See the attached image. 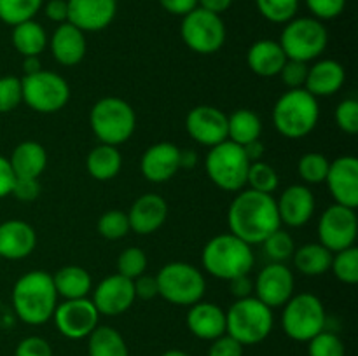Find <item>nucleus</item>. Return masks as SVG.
<instances>
[{"instance_id": "51", "label": "nucleus", "mask_w": 358, "mask_h": 356, "mask_svg": "<svg viewBox=\"0 0 358 356\" xmlns=\"http://www.w3.org/2000/svg\"><path fill=\"white\" fill-rule=\"evenodd\" d=\"M133 288H135V297H138L142 300H150L159 295L156 276L145 274V272L142 276H138V278L133 279Z\"/></svg>"}, {"instance_id": "37", "label": "nucleus", "mask_w": 358, "mask_h": 356, "mask_svg": "<svg viewBox=\"0 0 358 356\" xmlns=\"http://www.w3.org/2000/svg\"><path fill=\"white\" fill-rule=\"evenodd\" d=\"M247 185L252 191L273 194L280 185L278 173L271 164L264 163V161H255V163H250V168H248Z\"/></svg>"}, {"instance_id": "29", "label": "nucleus", "mask_w": 358, "mask_h": 356, "mask_svg": "<svg viewBox=\"0 0 358 356\" xmlns=\"http://www.w3.org/2000/svg\"><path fill=\"white\" fill-rule=\"evenodd\" d=\"M52 283L58 297L63 300L84 299L93 290V279L84 267L79 265H65L52 274Z\"/></svg>"}, {"instance_id": "2", "label": "nucleus", "mask_w": 358, "mask_h": 356, "mask_svg": "<svg viewBox=\"0 0 358 356\" xmlns=\"http://www.w3.org/2000/svg\"><path fill=\"white\" fill-rule=\"evenodd\" d=\"M58 293L52 276L45 271H30L21 276L13 286V307L16 316L23 323L38 325L52 320Z\"/></svg>"}, {"instance_id": "12", "label": "nucleus", "mask_w": 358, "mask_h": 356, "mask_svg": "<svg viewBox=\"0 0 358 356\" xmlns=\"http://www.w3.org/2000/svg\"><path fill=\"white\" fill-rule=\"evenodd\" d=\"M180 35L191 51L198 54H213L226 42V24L219 14L196 7L182 17Z\"/></svg>"}, {"instance_id": "17", "label": "nucleus", "mask_w": 358, "mask_h": 356, "mask_svg": "<svg viewBox=\"0 0 358 356\" xmlns=\"http://www.w3.org/2000/svg\"><path fill=\"white\" fill-rule=\"evenodd\" d=\"M135 299L133 281L119 272L101 279L93 290V304L100 316H119L135 304Z\"/></svg>"}, {"instance_id": "27", "label": "nucleus", "mask_w": 358, "mask_h": 356, "mask_svg": "<svg viewBox=\"0 0 358 356\" xmlns=\"http://www.w3.org/2000/svg\"><path fill=\"white\" fill-rule=\"evenodd\" d=\"M285 61L287 56L280 42L269 40V38L254 42L247 52V65L250 66L252 72L266 79L278 75Z\"/></svg>"}, {"instance_id": "23", "label": "nucleus", "mask_w": 358, "mask_h": 356, "mask_svg": "<svg viewBox=\"0 0 358 356\" xmlns=\"http://www.w3.org/2000/svg\"><path fill=\"white\" fill-rule=\"evenodd\" d=\"M37 246V234L30 223L23 220H6L0 223V258L21 260Z\"/></svg>"}, {"instance_id": "32", "label": "nucleus", "mask_w": 358, "mask_h": 356, "mask_svg": "<svg viewBox=\"0 0 358 356\" xmlns=\"http://www.w3.org/2000/svg\"><path fill=\"white\" fill-rule=\"evenodd\" d=\"M262 122L254 110L240 108L227 115V140L238 143V145H247L261 138Z\"/></svg>"}, {"instance_id": "11", "label": "nucleus", "mask_w": 358, "mask_h": 356, "mask_svg": "<svg viewBox=\"0 0 358 356\" xmlns=\"http://www.w3.org/2000/svg\"><path fill=\"white\" fill-rule=\"evenodd\" d=\"M23 101L38 114H56L63 110L70 100V86L56 72H41L21 79Z\"/></svg>"}, {"instance_id": "13", "label": "nucleus", "mask_w": 358, "mask_h": 356, "mask_svg": "<svg viewBox=\"0 0 358 356\" xmlns=\"http://www.w3.org/2000/svg\"><path fill=\"white\" fill-rule=\"evenodd\" d=\"M358 234V220L353 208L332 205L322 213L318 220V237L331 253L355 246Z\"/></svg>"}, {"instance_id": "53", "label": "nucleus", "mask_w": 358, "mask_h": 356, "mask_svg": "<svg viewBox=\"0 0 358 356\" xmlns=\"http://www.w3.org/2000/svg\"><path fill=\"white\" fill-rule=\"evenodd\" d=\"M44 14L48 20L55 21V23H65L69 20V6H66V0H49L44 6Z\"/></svg>"}, {"instance_id": "21", "label": "nucleus", "mask_w": 358, "mask_h": 356, "mask_svg": "<svg viewBox=\"0 0 358 356\" xmlns=\"http://www.w3.org/2000/svg\"><path fill=\"white\" fill-rule=\"evenodd\" d=\"M280 223L289 227H303L315 213V195L306 185H290L280 194L276 201Z\"/></svg>"}, {"instance_id": "15", "label": "nucleus", "mask_w": 358, "mask_h": 356, "mask_svg": "<svg viewBox=\"0 0 358 356\" xmlns=\"http://www.w3.org/2000/svg\"><path fill=\"white\" fill-rule=\"evenodd\" d=\"M294 274L289 265L271 262L259 272L257 279L254 281V297H257L266 306L276 309L283 307L294 295Z\"/></svg>"}, {"instance_id": "60", "label": "nucleus", "mask_w": 358, "mask_h": 356, "mask_svg": "<svg viewBox=\"0 0 358 356\" xmlns=\"http://www.w3.org/2000/svg\"><path fill=\"white\" fill-rule=\"evenodd\" d=\"M161 356H191V355H187L185 351H180V349H170V351L163 353Z\"/></svg>"}, {"instance_id": "38", "label": "nucleus", "mask_w": 358, "mask_h": 356, "mask_svg": "<svg viewBox=\"0 0 358 356\" xmlns=\"http://www.w3.org/2000/svg\"><path fill=\"white\" fill-rule=\"evenodd\" d=\"M332 272L345 285L358 283V248L352 246L332 253Z\"/></svg>"}, {"instance_id": "40", "label": "nucleus", "mask_w": 358, "mask_h": 356, "mask_svg": "<svg viewBox=\"0 0 358 356\" xmlns=\"http://www.w3.org/2000/svg\"><path fill=\"white\" fill-rule=\"evenodd\" d=\"M255 3L262 17L278 24L294 20L299 9V0H255Z\"/></svg>"}, {"instance_id": "28", "label": "nucleus", "mask_w": 358, "mask_h": 356, "mask_svg": "<svg viewBox=\"0 0 358 356\" xmlns=\"http://www.w3.org/2000/svg\"><path fill=\"white\" fill-rule=\"evenodd\" d=\"M16 178H38L48 166V152L37 142H21L9 157Z\"/></svg>"}, {"instance_id": "22", "label": "nucleus", "mask_w": 358, "mask_h": 356, "mask_svg": "<svg viewBox=\"0 0 358 356\" xmlns=\"http://www.w3.org/2000/svg\"><path fill=\"white\" fill-rule=\"evenodd\" d=\"M168 216V205L159 194H143L136 199L128 212L129 229L140 236L156 232Z\"/></svg>"}, {"instance_id": "34", "label": "nucleus", "mask_w": 358, "mask_h": 356, "mask_svg": "<svg viewBox=\"0 0 358 356\" xmlns=\"http://www.w3.org/2000/svg\"><path fill=\"white\" fill-rule=\"evenodd\" d=\"M90 356H129L124 337L112 327L98 325L87 337Z\"/></svg>"}, {"instance_id": "33", "label": "nucleus", "mask_w": 358, "mask_h": 356, "mask_svg": "<svg viewBox=\"0 0 358 356\" xmlns=\"http://www.w3.org/2000/svg\"><path fill=\"white\" fill-rule=\"evenodd\" d=\"M13 45L21 56H38L48 47V34L35 20L13 27Z\"/></svg>"}, {"instance_id": "10", "label": "nucleus", "mask_w": 358, "mask_h": 356, "mask_svg": "<svg viewBox=\"0 0 358 356\" xmlns=\"http://www.w3.org/2000/svg\"><path fill=\"white\" fill-rule=\"evenodd\" d=\"M325 307L313 293H299L290 297L283 306L282 328L287 337L297 342H308L325 330Z\"/></svg>"}, {"instance_id": "25", "label": "nucleus", "mask_w": 358, "mask_h": 356, "mask_svg": "<svg viewBox=\"0 0 358 356\" xmlns=\"http://www.w3.org/2000/svg\"><path fill=\"white\" fill-rule=\"evenodd\" d=\"M87 51L84 31L65 21L55 30L51 37V52L63 66H76L84 59Z\"/></svg>"}, {"instance_id": "24", "label": "nucleus", "mask_w": 358, "mask_h": 356, "mask_svg": "<svg viewBox=\"0 0 358 356\" xmlns=\"http://www.w3.org/2000/svg\"><path fill=\"white\" fill-rule=\"evenodd\" d=\"M185 321L191 334L201 341H215L226 334V313L213 302L192 304Z\"/></svg>"}, {"instance_id": "39", "label": "nucleus", "mask_w": 358, "mask_h": 356, "mask_svg": "<svg viewBox=\"0 0 358 356\" xmlns=\"http://www.w3.org/2000/svg\"><path fill=\"white\" fill-rule=\"evenodd\" d=\"M261 244H264L266 257L271 262H280V264H285L287 260H290L294 251H296V243H294L292 236L283 229H276Z\"/></svg>"}, {"instance_id": "44", "label": "nucleus", "mask_w": 358, "mask_h": 356, "mask_svg": "<svg viewBox=\"0 0 358 356\" xmlns=\"http://www.w3.org/2000/svg\"><path fill=\"white\" fill-rule=\"evenodd\" d=\"M23 101L21 79L16 75L0 77V114H9L16 110Z\"/></svg>"}, {"instance_id": "36", "label": "nucleus", "mask_w": 358, "mask_h": 356, "mask_svg": "<svg viewBox=\"0 0 358 356\" xmlns=\"http://www.w3.org/2000/svg\"><path fill=\"white\" fill-rule=\"evenodd\" d=\"M329 166H331V161H329L324 154L308 152L304 154L299 159V163H297V173H299L301 180L306 181V184H325Z\"/></svg>"}, {"instance_id": "19", "label": "nucleus", "mask_w": 358, "mask_h": 356, "mask_svg": "<svg viewBox=\"0 0 358 356\" xmlns=\"http://www.w3.org/2000/svg\"><path fill=\"white\" fill-rule=\"evenodd\" d=\"M69 23L83 31H101L114 21L117 0H66Z\"/></svg>"}, {"instance_id": "3", "label": "nucleus", "mask_w": 358, "mask_h": 356, "mask_svg": "<svg viewBox=\"0 0 358 356\" xmlns=\"http://www.w3.org/2000/svg\"><path fill=\"white\" fill-rule=\"evenodd\" d=\"M201 264L210 276L229 281L238 276L250 274L255 255L250 244L234 234H219L203 248Z\"/></svg>"}, {"instance_id": "9", "label": "nucleus", "mask_w": 358, "mask_h": 356, "mask_svg": "<svg viewBox=\"0 0 358 356\" xmlns=\"http://www.w3.org/2000/svg\"><path fill=\"white\" fill-rule=\"evenodd\" d=\"M327 44V28L317 17H294L285 23L280 37V45L287 59L303 63L317 59L325 51Z\"/></svg>"}, {"instance_id": "52", "label": "nucleus", "mask_w": 358, "mask_h": 356, "mask_svg": "<svg viewBox=\"0 0 358 356\" xmlns=\"http://www.w3.org/2000/svg\"><path fill=\"white\" fill-rule=\"evenodd\" d=\"M14 180H16V175H14L13 168H10L9 159L0 156V199L10 195Z\"/></svg>"}, {"instance_id": "50", "label": "nucleus", "mask_w": 358, "mask_h": 356, "mask_svg": "<svg viewBox=\"0 0 358 356\" xmlns=\"http://www.w3.org/2000/svg\"><path fill=\"white\" fill-rule=\"evenodd\" d=\"M41 194V184H38V178H16L13 185V192L10 195H14L20 201H34Z\"/></svg>"}, {"instance_id": "16", "label": "nucleus", "mask_w": 358, "mask_h": 356, "mask_svg": "<svg viewBox=\"0 0 358 356\" xmlns=\"http://www.w3.org/2000/svg\"><path fill=\"white\" fill-rule=\"evenodd\" d=\"M185 129L194 142L212 149L227 140V115L212 105H199L185 117Z\"/></svg>"}, {"instance_id": "4", "label": "nucleus", "mask_w": 358, "mask_h": 356, "mask_svg": "<svg viewBox=\"0 0 358 356\" xmlns=\"http://www.w3.org/2000/svg\"><path fill=\"white\" fill-rule=\"evenodd\" d=\"M320 119V105L304 87L289 89L276 100L273 108V124L276 131L289 140L310 135Z\"/></svg>"}, {"instance_id": "6", "label": "nucleus", "mask_w": 358, "mask_h": 356, "mask_svg": "<svg viewBox=\"0 0 358 356\" xmlns=\"http://www.w3.org/2000/svg\"><path fill=\"white\" fill-rule=\"evenodd\" d=\"M90 124L100 143L117 147L128 142L135 133L136 114L128 101L117 96H107L93 105Z\"/></svg>"}, {"instance_id": "31", "label": "nucleus", "mask_w": 358, "mask_h": 356, "mask_svg": "<svg viewBox=\"0 0 358 356\" xmlns=\"http://www.w3.org/2000/svg\"><path fill=\"white\" fill-rule=\"evenodd\" d=\"M294 265L304 276H322L331 269L332 253L320 243H306L296 248L292 255Z\"/></svg>"}, {"instance_id": "5", "label": "nucleus", "mask_w": 358, "mask_h": 356, "mask_svg": "<svg viewBox=\"0 0 358 356\" xmlns=\"http://www.w3.org/2000/svg\"><path fill=\"white\" fill-rule=\"evenodd\" d=\"M273 325V309L254 295L236 299L226 313V334L241 346H255L268 339Z\"/></svg>"}, {"instance_id": "8", "label": "nucleus", "mask_w": 358, "mask_h": 356, "mask_svg": "<svg viewBox=\"0 0 358 356\" xmlns=\"http://www.w3.org/2000/svg\"><path fill=\"white\" fill-rule=\"evenodd\" d=\"M205 168L208 178L217 187L226 192H240L247 185L250 161L245 156L243 147L226 140L210 149Z\"/></svg>"}, {"instance_id": "20", "label": "nucleus", "mask_w": 358, "mask_h": 356, "mask_svg": "<svg viewBox=\"0 0 358 356\" xmlns=\"http://www.w3.org/2000/svg\"><path fill=\"white\" fill-rule=\"evenodd\" d=\"M180 170V149L175 143L159 142L149 147L140 161L143 178L152 184H164L171 180Z\"/></svg>"}, {"instance_id": "57", "label": "nucleus", "mask_w": 358, "mask_h": 356, "mask_svg": "<svg viewBox=\"0 0 358 356\" xmlns=\"http://www.w3.org/2000/svg\"><path fill=\"white\" fill-rule=\"evenodd\" d=\"M243 150L247 159L250 161V163H255V161H261L262 154H264V145H262L261 140H255V142L243 145Z\"/></svg>"}, {"instance_id": "18", "label": "nucleus", "mask_w": 358, "mask_h": 356, "mask_svg": "<svg viewBox=\"0 0 358 356\" xmlns=\"http://www.w3.org/2000/svg\"><path fill=\"white\" fill-rule=\"evenodd\" d=\"M336 205L357 209L358 206V159L353 156H341L329 166L325 178Z\"/></svg>"}, {"instance_id": "49", "label": "nucleus", "mask_w": 358, "mask_h": 356, "mask_svg": "<svg viewBox=\"0 0 358 356\" xmlns=\"http://www.w3.org/2000/svg\"><path fill=\"white\" fill-rule=\"evenodd\" d=\"M243 348L236 339L224 334L222 337L212 341L208 349V356H243Z\"/></svg>"}, {"instance_id": "59", "label": "nucleus", "mask_w": 358, "mask_h": 356, "mask_svg": "<svg viewBox=\"0 0 358 356\" xmlns=\"http://www.w3.org/2000/svg\"><path fill=\"white\" fill-rule=\"evenodd\" d=\"M23 70H24V75H34V73L41 72L42 63L41 59H38V56H24Z\"/></svg>"}, {"instance_id": "30", "label": "nucleus", "mask_w": 358, "mask_h": 356, "mask_svg": "<svg viewBox=\"0 0 358 356\" xmlns=\"http://www.w3.org/2000/svg\"><path fill=\"white\" fill-rule=\"evenodd\" d=\"M122 166V156L117 147L100 143L86 157V170L94 180L107 181L119 175Z\"/></svg>"}, {"instance_id": "45", "label": "nucleus", "mask_w": 358, "mask_h": 356, "mask_svg": "<svg viewBox=\"0 0 358 356\" xmlns=\"http://www.w3.org/2000/svg\"><path fill=\"white\" fill-rule=\"evenodd\" d=\"M334 119L338 128L346 135L358 133V101L355 98H346L336 107Z\"/></svg>"}, {"instance_id": "26", "label": "nucleus", "mask_w": 358, "mask_h": 356, "mask_svg": "<svg viewBox=\"0 0 358 356\" xmlns=\"http://www.w3.org/2000/svg\"><path fill=\"white\" fill-rule=\"evenodd\" d=\"M346 79L345 66L336 59H320L308 66V77L304 89L315 98H327L338 93Z\"/></svg>"}, {"instance_id": "54", "label": "nucleus", "mask_w": 358, "mask_h": 356, "mask_svg": "<svg viewBox=\"0 0 358 356\" xmlns=\"http://www.w3.org/2000/svg\"><path fill=\"white\" fill-rule=\"evenodd\" d=\"M159 3L166 13L182 17L198 7V0H159Z\"/></svg>"}, {"instance_id": "41", "label": "nucleus", "mask_w": 358, "mask_h": 356, "mask_svg": "<svg viewBox=\"0 0 358 356\" xmlns=\"http://www.w3.org/2000/svg\"><path fill=\"white\" fill-rule=\"evenodd\" d=\"M129 220L128 213L121 212V209H110L105 212L98 220V232L101 237L108 241L122 239L126 234L129 232Z\"/></svg>"}, {"instance_id": "58", "label": "nucleus", "mask_w": 358, "mask_h": 356, "mask_svg": "<svg viewBox=\"0 0 358 356\" xmlns=\"http://www.w3.org/2000/svg\"><path fill=\"white\" fill-rule=\"evenodd\" d=\"M198 164V154L191 149H180V170H192Z\"/></svg>"}, {"instance_id": "42", "label": "nucleus", "mask_w": 358, "mask_h": 356, "mask_svg": "<svg viewBox=\"0 0 358 356\" xmlns=\"http://www.w3.org/2000/svg\"><path fill=\"white\" fill-rule=\"evenodd\" d=\"M346 348L341 337L332 332L322 330L308 341V356H345Z\"/></svg>"}, {"instance_id": "48", "label": "nucleus", "mask_w": 358, "mask_h": 356, "mask_svg": "<svg viewBox=\"0 0 358 356\" xmlns=\"http://www.w3.org/2000/svg\"><path fill=\"white\" fill-rule=\"evenodd\" d=\"M14 356H52V348L45 339L30 335L16 346Z\"/></svg>"}, {"instance_id": "35", "label": "nucleus", "mask_w": 358, "mask_h": 356, "mask_svg": "<svg viewBox=\"0 0 358 356\" xmlns=\"http://www.w3.org/2000/svg\"><path fill=\"white\" fill-rule=\"evenodd\" d=\"M44 0H0V21L10 27L34 20Z\"/></svg>"}, {"instance_id": "56", "label": "nucleus", "mask_w": 358, "mask_h": 356, "mask_svg": "<svg viewBox=\"0 0 358 356\" xmlns=\"http://www.w3.org/2000/svg\"><path fill=\"white\" fill-rule=\"evenodd\" d=\"M231 6H233V0H198V7L213 14H219V16L226 13Z\"/></svg>"}, {"instance_id": "55", "label": "nucleus", "mask_w": 358, "mask_h": 356, "mask_svg": "<svg viewBox=\"0 0 358 356\" xmlns=\"http://www.w3.org/2000/svg\"><path fill=\"white\" fill-rule=\"evenodd\" d=\"M229 292L231 295L236 297V299H245V297H250L254 293V281L248 278V274L238 276V278L229 279Z\"/></svg>"}, {"instance_id": "14", "label": "nucleus", "mask_w": 358, "mask_h": 356, "mask_svg": "<svg viewBox=\"0 0 358 356\" xmlns=\"http://www.w3.org/2000/svg\"><path fill=\"white\" fill-rule=\"evenodd\" d=\"M52 320L63 337L70 341H79V339L90 337L91 332L98 327L100 313L94 307L93 300L84 297V299L63 300L62 304H58Z\"/></svg>"}, {"instance_id": "47", "label": "nucleus", "mask_w": 358, "mask_h": 356, "mask_svg": "<svg viewBox=\"0 0 358 356\" xmlns=\"http://www.w3.org/2000/svg\"><path fill=\"white\" fill-rule=\"evenodd\" d=\"M306 6L318 21H327L345 10L346 0H306Z\"/></svg>"}, {"instance_id": "46", "label": "nucleus", "mask_w": 358, "mask_h": 356, "mask_svg": "<svg viewBox=\"0 0 358 356\" xmlns=\"http://www.w3.org/2000/svg\"><path fill=\"white\" fill-rule=\"evenodd\" d=\"M282 77V82L289 89H301L306 84L308 77V63L296 61V59H287L283 68L278 73Z\"/></svg>"}, {"instance_id": "7", "label": "nucleus", "mask_w": 358, "mask_h": 356, "mask_svg": "<svg viewBox=\"0 0 358 356\" xmlns=\"http://www.w3.org/2000/svg\"><path fill=\"white\" fill-rule=\"evenodd\" d=\"M159 295L175 306L191 307L203 300L206 292L205 276L187 262H170L156 274Z\"/></svg>"}, {"instance_id": "1", "label": "nucleus", "mask_w": 358, "mask_h": 356, "mask_svg": "<svg viewBox=\"0 0 358 356\" xmlns=\"http://www.w3.org/2000/svg\"><path fill=\"white\" fill-rule=\"evenodd\" d=\"M227 225L231 234L243 239L250 246L261 244L269 234L280 229L276 199L264 192L240 191L227 212Z\"/></svg>"}, {"instance_id": "43", "label": "nucleus", "mask_w": 358, "mask_h": 356, "mask_svg": "<svg viewBox=\"0 0 358 356\" xmlns=\"http://www.w3.org/2000/svg\"><path fill=\"white\" fill-rule=\"evenodd\" d=\"M147 269V255L142 248H126L117 258V272L128 279L142 276Z\"/></svg>"}]
</instances>
